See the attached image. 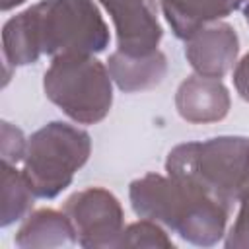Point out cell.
<instances>
[{
    "mask_svg": "<svg viewBox=\"0 0 249 249\" xmlns=\"http://www.w3.org/2000/svg\"><path fill=\"white\" fill-rule=\"evenodd\" d=\"M128 198L136 216L169 228L193 245L212 247L226 235L231 210L171 175L146 173L134 179Z\"/></svg>",
    "mask_w": 249,
    "mask_h": 249,
    "instance_id": "obj_1",
    "label": "cell"
},
{
    "mask_svg": "<svg viewBox=\"0 0 249 249\" xmlns=\"http://www.w3.org/2000/svg\"><path fill=\"white\" fill-rule=\"evenodd\" d=\"M237 2H239V4H243V2H245V0H237Z\"/></svg>",
    "mask_w": 249,
    "mask_h": 249,
    "instance_id": "obj_21",
    "label": "cell"
},
{
    "mask_svg": "<svg viewBox=\"0 0 249 249\" xmlns=\"http://www.w3.org/2000/svg\"><path fill=\"white\" fill-rule=\"evenodd\" d=\"M2 54L6 66H27L39 60L41 51L31 27V21L23 12L12 16L2 27Z\"/></svg>",
    "mask_w": 249,
    "mask_h": 249,
    "instance_id": "obj_13",
    "label": "cell"
},
{
    "mask_svg": "<svg viewBox=\"0 0 249 249\" xmlns=\"http://www.w3.org/2000/svg\"><path fill=\"white\" fill-rule=\"evenodd\" d=\"M62 210L76 230L78 245L86 249L119 247L124 214L119 198L111 191L103 187L78 191L66 198Z\"/></svg>",
    "mask_w": 249,
    "mask_h": 249,
    "instance_id": "obj_6",
    "label": "cell"
},
{
    "mask_svg": "<svg viewBox=\"0 0 249 249\" xmlns=\"http://www.w3.org/2000/svg\"><path fill=\"white\" fill-rule=\"evenodd\" d=\"M107 68L111 80L124 93L152 89L161 84L167 74V58L158 49L144 56H130L115 51L107 58Z\"/></svg>",
    "mask_w": 249,
    "mask_h": 249,
    "instance_id": "obj_10",
    "label": "cell"
},
{
    "mask_svg": "<svg viewBox=\"0 0 249 249\" xmlns=\"http://www.w3.org/2000/svg\"><path fill=\"white\" fill-rule=\"evenodd\" d=\"M109 12L117 31V51L144 56L158 51L163 29L156 0H99Z\"/></svg>",
    "mask_w": 249,
    "mask_h": 249,
    "instance_id": "obj_7",
    "label": "cell"
},
{
    "mask_svg": "<svg viewBox=\"0 0 249 249\" xmlns=\"http://www.w3.org/2000/svg\"><path fill=\"white\" fill-rule=\"evenodd\" d=\"M175 107L183 121L193 124H206L226 119L231 107V99L222 80L195 74L179 84L175 93Z\"/></svg>",
    "mask_w": 249,
    "mask_h": 249,
    "instance_id": "obj_9",
    "label": "cell"
},
{
    "mask_svg": "<svg viewBox=\"0 0 249 249\" xmlns=\"http://www.w3.org/2000/svg\"><path fill=\"white\" fill-rule=\"evenodd\" d=\"M25 14L41 54H95L109 45V27L93 0H41Z\"/></svg>",
    "mask_w": 249,
    "mask_h": 249,
    "instance_id": "obj_4",
    "label": "cell"
},
{
    "mask_svg": "<svg viewBox=\"0 0 249 249\" xmlns=\"http://www.w3.org/2000/svg\"><path fill=\"white\" fill-rule=\"evenodd\" d=\"M89 154L91 138L84 128L53 121L29 136L21 171L37 198H54L70 187Z\"/></svg>",
    "mask_w": 249,
    "mask_h": 249,
    "instance_id": "obj_5",
    "label": "cell"
},
{
    "mask_svg": "<svg viewBox=\"0 0 249 249\" xmlns=\"http://www.w3.org/2000/svg\"><path fill=\"white\" fill-rule=\"evenodd\" d=\"M43 89L66 117L80 124L103 121L113 105L109 68L93 54H58L43 76Z\"/></svg>",
    "mask_w": 249,
    "mask_h": 249,
    "instance_id": "obj_3",
    "label": "cell"
},
{
    "mask_svg": "<svg viewBox=\"0 0 249 249\" xmlns=\"http://www.w3.org/2000/svg\"><path fill=\"white\" fill-rule=\"evenodd\" d=\"M119 247H163L173 249L171 237L165 233L161 224L142 218L130 226H126L121 233Z\"/></svg>",
    "mask_w": 249,
    "mask_h": 249,
    "instance_id": "obj_15",
    "label": "cell"
},
{
    "mask_svg": "<svg viewBox=\"0 0 249 249\" xmlns=\"http://www.w3.org/2000/svg\"><path fill=\"white\" fill-rule=\"evenodd\" d=\"M233 86L239 97L249 103V53L233 68Z\"/></svg>",
    "mask_w": 249,
    "mask_h": 249,
    "instance_id": "obj_18",
    "label": "cell"
},
{
    "mask_svg": "<svg viewBox=\"0 0 249 249\" xmlns=\"http://www.w3.org/2000/svg\"><path fill=\"white\" fill-rule=\"evenodd\" d=\"M224 245L228 249H249V191L239 200V212L231 230L226 233Z\"/></svg>",
    "mask_w": 249,
    "mask_h": 249,
    "instance_id": "obj_17",
    "label": "cell"
},
{
    "mask_svg": "<svg viewBox=\"0 0 249 249\" xmlns=\"http://www.w3.org/2000/svg\"><path fill=\"white\" fill-rule=\"evenodd\" d=\"M165 171L231 210L249 191V136L177 144L167 154Z\"/></svg>",
    "mask_w": 249,
    "mask_h": 249,
    "instance_id": "obj_2",
    "label": "cell"
},
{
    "mask_svg": "<svg viewBox=\"0 0 249 249\" xmlns=\"http://www.w3.org/2000/svg\"><path fill=\"white\" fill-rule=\"evenodd\" d=\"M0 154H2V161L4 163H12L16 165L18 161H21L25 158L27 152V140L23 136V132L14 126L8 121H2L0 126Z\"/></svg>",
    "mask_w": 249,
    "mask_h": 249,
    "instance_id": "obj_16",
    "label": "cell"
},
{
    "mask_svg": "<svg viewBox=\"0 0 249 249\" xmlns=\"http://www.w3.org/2000/svg\"><path fill=\"white\" fill-rule=\"evenodd\" d=\"M72 243H78V237L64 210H35L25 216L16 233V245L21 249H53Z\"/></svg>",
    "mask_w": 249,
    "mask_h": 249,
    "instance_id": "obj_12",
    "label": "cell"
},
{
    "mask_svg": "<svg viewBox=\"0 0 249 249\" xmlns=\"http://www.w3.org/2000/svg\"><path fill=\"white\" fill-rule=\"evenodd\" d=\"M33 191L16 165L2 161V216L0 226L8 228L10 224L25 218L33 208Z\"/></svg>",
    "mask_w": 249,
    "mask_h": 249,
    "instance_id": "obj_14",
    "label": "cell"
},
{
    "mask_svg": "<svg viewBox=\"0 0 249 249\" xmlns=\"http://www.w3.org/2000/svg\"><path fill=\"white\" fill-rule=\"evenodd\" d=\"M160 4L173 35L183 41L241 6L237 0H160Z\"/></svg>",
    "mask_w": 249,
    "mask_h": 249,
    "instance_id": "obj_11",
    "label": "cell"
},
{
    "mask_svg": "<svg viewBox=\"0 0 249 249\" xmlns=\"http://www.w3.org/2000/svg\"><path fill=\"white\" fill-rule=\"evenodd\" d=\"M239 37L226 21H214L185 41V56L198 76L222 80L235 64Z\"/></svg>",
    "mask_w": 249,
    "mask_h": 249,
    "instance_id": "obj_8",
    "label": "cell"
},
{
    "mask_svg": "<svg viewBox=\"0 0 249 249\" xmlns=\"http://www.w3.org/2000/svg\"><path fill=\"white\" fill-rule=\"evenodd\" d=\"M23 2L25 0H0V8H2V12H8V10H12V8H16Z\"/></svg>",
    "mask_w": 249,
    "mask_h": 249,
    "instance_id": "obj_19",
    "label": "cell"
},
{
    "mask_svg": "<svg viewBox=\"0 0 249 249\" xmlns=\"http://www.w3.org/2000/svg\"><path fill=\"white\" fill-rule=\"evenodd\" d=\"M243 16H245V21H247V25H249V2H247V6L243 8Z\"/></svg>",
    "mask_w": 249,
    "mask_h": 249,
    "instance_id": "obj_20",
    "label": "cell"
}]
</instances>
